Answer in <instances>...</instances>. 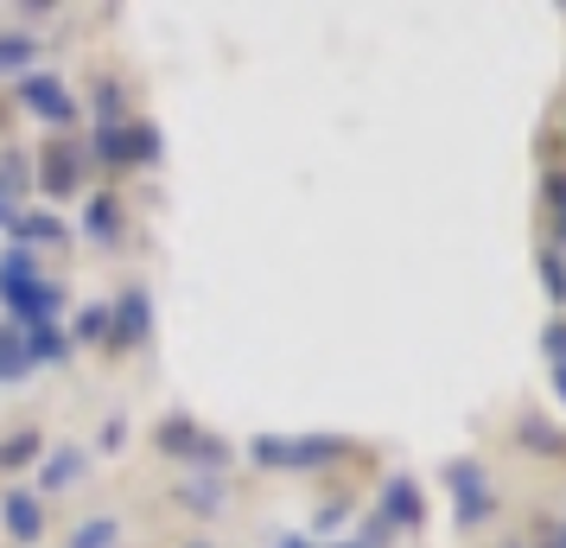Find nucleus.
<instances>
[{
  "label": "nucleus",
  "mask_w": 566,
  "mask_h": 548,
  "mask_svg": "<svg viewBox=\"0 0 566 548\" xmlns=\"http://www.w3.org/2000/svg\"><path fill=\"white\" fill-rule=\"evenodd\" d=\"M249 459L261 472H318L350 459V441L344 434H261V441H249Z\"/></svg>",
  "instance_id": "20e7f679"
},
{
  "label": "nucleus",
  "mask_w": 566,
  "mask_h": 548,
  "mask_svg": "<svg viewBox=\"0 0 566 548\" xmlns=\"http://www.w3.org/2000/svg\"><path fill=\"white\" fill-rule=\"evenodd\" d=\"M13 217H20V192H13V185H0V230H7Z\"/></svg>",
  "instance_id": "c85d7f7f"
},
{
  "label": "nucleus",
  "mask_w": 566,
  "mask_h": 548,
  "mask_svg": "<svg viewBox=\"0 0 566 548\" xmlns=\"http://www.w3.org/2000/svg\"><path fill=\"white\" fill-rule=\"evenodd\" d=\"M369 517L382 523L388 536H420V529H427V492H420V478H408V472H388Z\"/></svg>",
  "instance_id": "6e6552de"
},
{
  "label": "nucleus",
  "mask_w": 566,
  "mask_h": 548,
  "mask_svg": "<svg viewBox=\"0 0 566 548\" xmlns=\"http://www.w3.org/2000/svg\"><path fill=\"white\" fill-rule=\"evenodd\" d=\"M39 192H45V198H77L83 192V141L77 134H52V141H45V147H39Z\"/></svg>",
  "instance_id": "1a4fd4ad"
},
{
  "label": "nucleus",
  "mask_w": 566,
  "mask_h": 548,
  "mask_svg": "<svg viewBox=\"0 0 566 548\" xmlns=\"http://www.w3.org/2000/svg\"><path fill=\"white\" fill-rule=\"evenodd\" d=\"M535 268H541V288H547V300L566 313V256H560V249H541Z\"/></svg>",
  "instance_id": "5701e85b"
},
{
  "label": "nucleus",
  "mask_w": 566,
  "mask_h": 548,
  "mask_svg": "<svg viewBox=\"0 0 566 548\" xmlns=\"http://www.w3.org/2000/svg\"><path fill=\"white\" fill-rule=\"evenodd\" d=\"M503 548H522V542H503Z\"/></svg>",
  "instance_id": "473e14b6"
},
{
  "label": "nucleus",
  "mask_w": 566,
  "mask_h": 548,
  "mask_svg": "<svg viewBox=\"0 0 566 548\" xmlns=\"http://www.w3.org/2000/svg\"><path fill=\"white\" fill-rule=\"evenodd\" d=\"M541 358H547V370L566 364V313H554L547 325H541Z\"/></svg>",
  "instance_id": "393cba45"
},
{
  "label": "nucleus",
  "mask_w": 566,
  "mask_h": 548,
  "mask_svg": "<svg viewBox=\"0 0 566 548\" xmlns=\"http://www.w3.org/2000/svg\"><path fill=\"white\" fill-rule=\"evenodd\" d=\"M154 446H159V459H179V466L191 472H230V441L223 434H210L205 421H191V415H159L154 421Z\"/></svg>",
  "instance_id": "7ed1b4c3"
},
{
  "label": "nucleus",
  "mask_w": 566,
  "mask_h": 548,
  "mask_svg": "<svg viewBox=\"0 0 566 548\" xmlns=\"http://www.w3.org/2000/svg\"><path fill=\"white\" fill-rule=\"evenodd\" d=\"M172 504H179L185 517H198V523H217V517H230V478H217V472H185V485H172Z\"/></svg>",
  "instance_id": "9b49d317"
},
{
  "label": "nucleus",
  "mask_w": 566,
  "mask_h": 548,
  "mask_svg": "<svg viewBox=\"0 0 566 548\" xmlns=\"http://www.w3.org/2000/svg\"><path fill=\"white\" fill-rule=\"evenodd\" d=\"M0 307H7V325H57L64 319V281H52L45 268H39V256L32 249H0Z\"/></svg>",
  "instance_id": "f257e3e1"
},
{
  "label": "nucleus",
  "mask_w": 566,
  "mask_h": 548,
  "mask_svg": "<svg viewBox=\"0 0 566 548\" xmlns=\"http://www.w3.org/2000/svg\"><path fill=\"white\" fill-rule=\"evenodd\" d=\"M122 446H128V421L108 415V421H103V434H96V453H122Z\"/></svg>",
  "instance_id": "a878e982"
},
{
  "label": "nucleus",
  "mask_w": 566,
  "mask_h": 548,
  "mask_svg": "<svg viewBox=\"0 0 566 548\" xmlns=\"http://www.w3.org/2000/svg\"><path fill=\"white\" fill-rule=\"evenodd\" d=\"M128 122V90L122 77H96L90 83V128H122Z\"/></svg>",
  "instance_id": "f3484780"
},
{
  "label": "nucleus",
  "mask_w": 566,
  "mask_h": 548,
  "mask_svg": "<svg viewBox=\"0 0 566 548\" xmlns=\"http://www.w3.org/2000/svg\"><path fill=\"white\" fill-rule=\"evenodd\" d=\"M541 198H547V224H554V242L547 249L566 256V166H547L541 173Z\"/></svg>",
  "instance_id": "412c9836"
},
{
  "label": "nucleus",
  "mask_w": 566,
  "mask_h": 548,
  "mask_svg": "<svg viewBox=\"0 0 566 548\" xmlns=\"http://www.w3.org/2000/svg\"><path fill=\"white\" fill-rule=\"evenodd\" d=\"M83 478H90V446L64 441V446H45V459H39V497H64V492H83Z\"/></svg>",
  "instance_id": "f8f14e48"
},
{
  "label": "nucleus",
  "mask_w": 566,
  "mask_h": 548,
  "mask_svg": "<svg viewBox=\"0 0 566 548\" xmlns=\"http://www.w3.org/2000/svg\"><path fill=\"white\" fill-rule=\"evenodd\" d=\"M20 339H27L32 370H57V364H71V358H77V344L64 339V325H27Z\"/></svg>",
  "instance_id": "2eb2a0df"
},
{
  "label": "nucleus",
  "mask_w": 566,
  "mask_h": 548,
  "mask_svg": "<svg viewBox=\"0 0 566 548\" xmlns=\"http://www.w3.org/2000/svg\"><path fill=\"white\" fill-rule=\"evenodd\" d=\"M122 236H128V205H122L115 192H90V205H83V242L115 249Z\"/></svg>",
  "instance_id": "ddd939ff"
},
{
  "label": "nucleus",
  "mask_w": 566,
  "mask_h": 548,
  "mask_svg": "<svg viewBox=\"0 0 566 548\" xmlns=\"http://www.w3.org/2000/svg\"><path fill=\"white\" fill-rule=\"evenodd\" d=\"M7 90H13V103L27 108V115H39L45 128H57V134H77V128H83L77 90L57 77V71H27V77H13Z\"/></svg>",
  "instance_id": "39448f33"
},
{
  "label": "nucleus",
  "mask_w": 566,
  "mask_h": 548,
  "mask_svg": "<svg viewBox=\"0 0 566 548\" xmlns=\"http://www.w3.org/2000/svg\"><path fill=\"white\" fill-rule=\"evenodd\" d=\"M83 154H90V166H103V173H147V166L166 159V141H159V128L147 115H128L122 128H90Z\"/></svg>",
  "instance_id": "f03ea898"
},
{
  "label": "nucleus",
  "mask_w": 566,
  "mask_h": 548,
  "mask_svg": "<svg viewBox=\"0 0 566 548\" xmlns=\"http://www.w3.org/2000/svg\"><path fill=\"white\" fill-rule=\"evenodd\" d=\"M45 459V427H13V434H0V472L13 478V472H27Z\"/></svg>",
  "instance_id": "dca6fc26"
},
{
  "label": "nucleus",
  "mask_w": 566,
  "mask_h": 548,
  "mask_svg": "<svg viewBox=\"0 0 566 548\" xmlns=\"http://www.w3.org/2000/svg\"><path fill=\"white\" fill-rule=\"evenodd\" d=\"M64 548H122V517H83L64 536Z\"/></svg>",
  "instance_id": "4be33fe9"
},
{
  "label": "nucleus",
  "mask_w": 566,
  "mask_h": 548,
  "mask_svg": "<svg viewBox=\"0 0 566 548\" xmlns=\"http://www.w3.org/2000/svg\"><path fill=\"white\" fill-rule=\"evenodd\" d=\"M388 542H395V536H388L382 523H376V517H363L357 529H350V536H337V542H325V548H388Z\"/></svg>",
  "instance_id": "b1692460"
},
{
  "label": "nucleus",
  "mask_w": 566,
  "mask_h": 548,
  "mask_svg": "<svg viewBox=\"0 0 566 548\" xmlns=\"http://www.w3.org/2000/svg\"><path fill=\"white\" fill-rule=\"evenodd\" d=\"M64 339L77 344V351H108V300H90L77 319H71V332Z\"/></svg>",
  "instance_id": "6ab92c4d"
},
{
  "label": "nucleus",
  "mask_w": 566,
  "mask_h": 548,
  "mask_svg": "<svg viewBox=\"0 0 566 548\" xmlns=\"http://www.w3.org/2000/svg\"><path fill=\"white\" fill-rule=\"evenodd\" d=\"M439 478H446V492H452V529H459V536H471V529H484V523L496 517V485H490L484 459H446Z\"/></svg>",
  "instance_id": "423d86ee"
},
{
  "label": "nucleus",
  "mask_w": 566,
  "mask_h": 548,
  "mask_svg": "<svg viewBox=\"0 0 566 548\" xmlns=\"http://www.w3.org/2000/svg\"><path fill=\"white\" fill-rule=\"evenodd\" d=\"M0 529L13 536V548H39L45 542V497L32 485H7L0 492Z\"/></svg>",
  "instance_id": "9d476101"
},
{
  "label": "nucleus",
  "mask_w": 566,
  "mask_h": 548,
  "mask_svg": "<svg viewBox=\"0 0 566 548\" xmlns=\"http://www.w3.org/2000/svg\"><path fill=\"white\" fill-rule=\"evenodd\" d=\"M154 344V293L147 281H128L108 300V351H147Z\"/></svg>",
  "instance_id": "0eeeda50"
},
{
  "label": "nucleus",
  "mask_w": 566,
  "mask_h": 548,
  "mask_svg": "<svg viewBox=\"0 0 566 548\" xmlns=\"http://www.w3.org/2000/svg\"><path fill=\"white\" fill-rule=\"evenodd\" d=\"M528 548H566V523H541Z\"/></svg>",
  "instance_id": "cd10ccee"
},
{
  "label": "nucleus",
  "mask_w": 566,
  "mask_h": 548,
  "mask_svg": "<svg viewBox=\"0 0 566 548\" xmlns=\"http://www.w3.org/2000/svg\"><path fill=\"white\" fill-rule=\"evenodd\" d=\"M547 383H554V402L566 409V364H554V370H547Z\"/></svg>",
  "instance_id": "c756f323"
},
{
  "label": "nucleus",
  "mask_w": 566,
  "mask_h": 548,
  "mask_svg": "<svg viewBox=\"0 0 566 548\" xmlns=\"http://www.w3.org/2000/svg\"><path fill=\"white\" fill-rule=\"evenodd\" d=\"M7 236H13V249H52V242H71V230H64V217L57 210H20L13 224H7Z\"/></svg>",
  "instance_id": "4468645a"
},
{
  "label": "nucleus",
  "mask_w": 566,
  "mask_h": 548,
  "mask_svg": "<svg viewBox=\"0 0 566 548\" xmlns=\"http://www.w3.org/2000/svg\"><path fill=\"white\" fill-rule=\"evenodd\" d=\"M515 446H528V453H541V459H566V434L560 427H547L541 415L515 421Z\"/></svg>",
  "instance_id": "aec40b11"
},
{
  "label": "nucleus",
  "mask_w": 566,
  "mask_h": 548,
  "mask_svg": "<svg viewBox=\"0 0 566 548\" xmlns=\"http://www.w3.org/2000/svg\"><path fill=\"white\" fill-rule=\"evenodd\" d=\"M27 376H32V358H27L20 325H0V390H20Z\"/></svg>",
  "instance_id": "a211bd4d"
},
{
  "label": "nucleus",
  "mask_w": 566,
  "mask_h": 548,
  "mask_svg": "<svg viewBox=\"0 0 566 548\" xmlns=\"http://www.w3.org/2000/svg\"><path fill=\"white\" fill-rule=\"evenodd\" d=\"M560 523H566V517H560Z\"/></svg>",
  "instance_id": "72a5a7b5"
},
{
  "label": "nucleus",
  "mask_w": 566,
  "mask_h": 548,
  "mask_svg": "<svg viewBox=\"0 0 566 548\" xmlns=\"http://www.w3.org/2000/svg\"><path fill=\"white\" fill-rule=\"evenodd\" d=\"M268 548H318L312 536H281V542H268Z\"/></svg>",
  "instance_id": "7c9ffc66"
},
{
  "label": "nucleus",
  "mask_w": 566,
  "mask_h": 548,
  "mask_svg": "<svg viewBox=\"0 0 566 548\" xmlns=\"http://www.w3.org/2000/svg\"><path fill=\"white\" fill-rule=\"evenodd\" d=\"M344 517H350V504H344V497H332V504L318 510V536H332V529H337Z\"/></svg>",
  "instance_id": "bb28decb"
},
{
  "label": "nucleus",
  "mask_w": 566,
  "mask_h": 548,
  "mask_svg": "<svg viewBox=\"0 0 566 548\" xmlns=\"http://www.w3.org/2000/svg\"><path fill=\"white\" fill-rule=\"evenodd\" d=\"M179 548H217V542H210V536H191V542H179Z\"/></svg>",
  "instance_id": "2f4dec72"
}]
</instances>
